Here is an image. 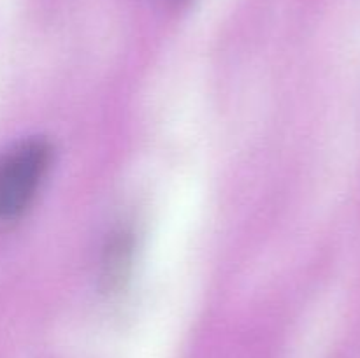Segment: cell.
Wrapping results in <instances>:
<instances>
[{
	"label": "cell",
	"instance_id": "1",
	"mask_svg": "<svg viewBox=\"0 0 360 358\" xmlns=\"http://www.w3.org/2000/svg\"><path fill=\"white\" fill-rule=\"evenodd\" d=\"M51 146L27 139L0 154V221H13L30 207L48 174Z\"/></svg>",
	"mask_w": 360,
	"mask_h": 358
}]
</instances>
